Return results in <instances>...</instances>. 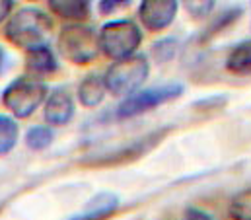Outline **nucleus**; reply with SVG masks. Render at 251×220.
Segmentation results:
<instances>
[{
  "label": "nucleus",
  "mask_w": 251,
  "mask_h": 220,
  "mask_svg": "<svg viewBox=\"0 0 251 220\" xmlns=\"http://www.w3.org/2000/svg\"><path fill=\"white\" fill-rule=\"evenodd\" d=\"M92 0H49V8L63 20L82 22L90 16Z\"/></svg>",
  "instance_id": "nucleus-12"
},
{
  "label": "nucleus",
  "mask_w": 251,
  "mask_h": 220,
  "mask_svg": "<svg viewBox=\"0 0 251 220\" xmlns=\"http://www.w3.org/2000/svg\"><path fill=\"white\" fill-rule=\"evenodd\" d=\"M51 29H53V20L45 12L27 6L18 10L10 18L6 26V37L12 45L31 51L47 43Z\"/></svg>",
  "instance_id": "nucleus-1"
},
{
  "label": "nucleus",
  "mask_w": 251,
  "mask_h": 220,
  "mask_svg": "<svg viewBox=\"0 0 251 220\" xmlns=\"http://www.w3.org/2000/svg\"><path fill=\"white\" fill-rule=\"evenodd\" d=\"M74 117V100L68 90H53L45 100V121L53 127H63Z\"/></svg>",
  "instance_id": "nucleus-8"
},
{
  "label": "nucleus",
  "mask_w": 251,
  "mask_h": 220,
  "mask_svg": "<svg viewBox=\"0 0 251 220\" xmlns=\"http://www.w3.org/2000/svg\"><path fill=\"white\" fill-rule=\"evenodd\" d=\"M100 51L113 60H123L136 55V49L142 43L140 26L132 20H113L107 22L98 33Z\"/></svg>",
  "instance_id": "nucleus-2"
},
{
  "label": "nucleus",
  "mask_w": 251,
  "mask_h": 220,
  "mask_svg": "<svg viewBox=\"0 0 251 220\" xmlns=\"http://www.w3.org/2000/svg\"><path fill=\"white\" fill-rule=\"evenodd\" d=\"M59 47L70 62L74 64H90L100 51L98 33L84 24L64 26L59 37Z\"/></svg>",
  "instance_id": "nucleus-5"
},
{
  "label": "nucleus",
  "mask_w": 251,
  "mask_h": 220,
  "mask_svg": "<svg viewBox=\"0 0 251 220\" xmlns=\"http://www.w3.org/2000/svg\"><path fill=\"white\" fill-rule=\"evenodd\" d=\"M128 4H130V0H100V12L103 16H107V14L115 12L117 8H123Z\"/></svg>",
  "instance_id": "nucleus-20"
},
{
  "label": "nucleus",
  "mask_w": 251,
  "mask_h": 220,
  "mask_svg": "<svg viewBox=\"0 0 251 220\" xmlns=\"http://www.w3.org/2000/svg\"><path fill=\"white\" fill-rule=\"evenodd\" d=\"M230 215L234 220H251V189L242 191L232 199Z\"/></svg>",
  "instance_id": "nucleus-17"
},
{
  "label": "nucleus",
  "mask_w": 251,
  "mask_h": 220,
  "mask_svg": "<svg viewBox=\"0 0 251 220\" xmlns=\"http://www.w3.org/2000/svg\"><path fill=\"white\" fill-rule=\"evenodd\" d=\"M183 92V88L179 84H166V86H158V88H150V90H140L134 92L132 96H128L123 100V104L117 108V117L119 119H130L136 115H142L146 111L160 108L176 98H179Z\"/></svg>",
  "instance_id": "nucleus-6"
},
{
  "label": "nucleus",
  "mask_w": 251,
  "mask_h": 220,
  "mask_svg": "<svg viewBox=\"0 0 251 220\" xmlns=\"http://www.w3.org/2000/svg\"><path fill=\"white\" fill-rule=\"evenodd\" d=\"M105 82H103V76L100 74H90L86 76L82 82H80V88H78V100L84 108H96L103 102L105 98Z\"/></svg>",
  "instance_id": "nucleus-10"
},
{
  "label": "nucleus",
  "mask_w": 251,
  "mask_h": 220,
  "mask_svg": "<svg viewBox=\"0 0 251 220\" xmlns=\"http://www.w3.org/2000/svg\"><path fill=\"white\" fill-rule=\"evenodd\" d=\"M216 0H183V6L193 20H204L214 10Z\"/></svg>",
  "instance_id": "nucleus-18"
},
{
  "label": "nucleus",
  "mask_w": 251,
  "mask_h": 220,
  "mask_svg": "<svg viewBox=\"0 0 251 220\" xmlns=\"http://www.w3.org/2000/svg\"><path fill=\"white\" fill-rule=\"evenodd\" d=\"M242 16V8H230V10H226V12H222L216 20H212L210 24H208V28H206V31L202 33V41H206V39H212V37H216L218 33H222L226 28H230L232 24H236L238 22V18Z\"/></svg>",
  "instance_id": "nucleus-15"
},
{
  "label": "nucleus",
  "mask_w": 251,
  "mask_h": 220,
  "mask_svg": "<svg viewBox=\"0 0 251 220\" xmlns=\"http://www.w3.org/2000/svg\"><path fill=\"white\" fill-rule=\"evenodd\" d=\"M177 8V0H140L138 18L148 31L160 33L174 24Z\"/></svg>",
  "instance_id": "nucleus-7"
},
{
  "label": "nucleus",
  "mask_w": 251,
  "mask_h": 220,
  "mask_svg": "<svg viewBox=\"0 0 251 220\" xmlns=\"http://www.w3.org/2000/svg\"><path fill=\"white\" fill-rule=\"evenodd\" d=\"M18 135V123L8 115H0V156H6L14 150Z\"/></svg>",
  "instance_id": "nucleus-14"
},
{
  "label": "nucleus",
  "mask_w": 251,
  "mask_h": 220,
  "mask_svg": "<svg viewBox=\"0 0 251 220\" xmlns=\"http://www.w3.org/2000/svg\"><path fill=\"white\" fill-rule=\"evenodd\" d=\"M226 70L236 76H251V39L238 43L228 53Z\"/></svg>",
  "instance_id": "nucleus-13"
},
{
  "label": "nucleus",
  "mask_w": 251,
  "mask_h": 220,
  "mask_svg": "<svg viewBox=\"0 0 251 220\" xmlns=\"http://www.w3.org/2000/svg\"><path fill=\"white\" fill-rule=\"evenodd\" d=\"M152 51H154V56H156L160 62H166V60L174 58L176 53H177V39H174V37H164V39H160V41L154 43Z\"/></svg>",
  "instance_id": "nucleus-19"
},
{
  "label": "nucleus",
  "mask_w": 251,
  "mask_h": 220,
  "mask_svg": "<svg viewBox=\"0 0 251 220\" xmlns=\"http://www.w3.org/2000/svg\"><path fill=\"white\" fill-rule=\"evenodd\" d=\"M53 142V131L49 127H31L25 135V144L31 150H45L49 144Z\"/></svg>",
  "instance_id": "nucleus-16"
},
{
  "label": "nucleus",
  "mask_w": 251,
  "mask_h": 220,
  "mask_svg": "<svg viewBox=\"0 0 251 220\" xmlns=\"http://www.w3.org/2000/svg\"><path fill=\"white\" fill-rule=\"evenodd\" d=\"M148 72H150L148 58L144 55H132L123 60H115L107 68L103 82L107 92H111L113 96L128 98L134 92H138V88L146 82Z\"/></svg>",
  "instance_id": "nucleus-3"
},
{
  "label": "nucleus",
  "mask_w": 251,
  "mask_h": 220,
  "mask_svg": "<svg viewBox=\"0 0 251 220\" xmlns=\"http://www.w3.org/2000/svg\"><path fill=\"white\" fill-rule=\"evenodd\" d=\"M47 100V86L35 76H22L14 80L2 94V104L14 117L25 119L33 115Z\"/></svg>",
  "instance_id": "nucleus-4"
},
{
  "label": "nucleus",
  "mask_w": 251,
  "mask_h": 220,
  "mask_svg": "<svg viewBox=\"0 0 251 220\" xmlns=\"http://www.w3.org/2000/svg\"><path fill=\"white\" fill-rule=\"evenodd\" d=\"M25 66L29 70V76L41 78V76H49V74L57 72L59 62H57V56L53 55V51L47 45H41V47L27 51Z\"/></svg>",
  "instance_id": "nucleus-9"
},
{
  "label": "nucleus",
  "mask_w": 251,
  "mask_h": 220,
  "mask_svg": "<svg viewBox=\"0 0 251 220\" xmlns=\"http://www.w3.org/2000/svg\"><path fill=\"white\" fill-rule=\"evenodd\" d=\"M33 2H35V0H33Z\"/></svg>",
  "instance_id": "nucleus-24"
},
{
  "label": "nucleus",
  "mask_w": 251,
  "mask_h": 220,
  "mask_svg": "<svg viewBox=\"0 0 251 220\" xmlns=\"http://www.w3.org/2000/svg\"><path fill=\"white\" fill-rule=\"evenodd\" d=\"M185 220H212L206 213L199 211V209H189L185 213Z\"/></svg>",
  "instance_id": "nucleus-21"
},
{
  "label": "nucleus",
  "mask_w": 251,
  "mask_h": 220,
  "mask_svg": "<svg viewBox=\"0 0 251 220\" xmlns=\"http://www.w3.org/2000/svg\"><path fill=\"white\" fill-rule=\"evenodd\" d=\"M12 6H14V0H0V24L8 18V14L12 12Z\"/></svg>",
  "instance_id": "nucleus-22"
},
{
  "label": "nucleus",
  "mask_w": 251,
  "mask_h": 220,
  "mask_svg": "<svg viewBox=\"0 0 251 220\" xmlns=\"http://www.w3.org/2000/svg\"><path fill=\"white\" fill-rule=\"evenodd\" d=\"M2 62H4V53H2V49H0V70H2Z\"/></svg>",
  "instance_id": "nucleus-23"
},
{
  "label": "nucleus",
  "mask_w": 251,
  "mask_h": 220,
  "mask_svg": "<svg viewBox=\"0 0 251 220\" xmlns=\"http://www.w3.org/2000/svg\"><path fill=\"white\" fill-rule=\"evenodd\" d=\"M160 138H162V135H150V137H144L142 140H138V142L130 144V146L125 148V150H119V152H115V154H109L107 158H103V160H100V162H96V164L113 165V164L130 162V160H134V158L142 156L144 152H148L154 144H158V140H160Z\"/></svg>",
  "instance_id": "nucleus-11"
}]
</instances>
